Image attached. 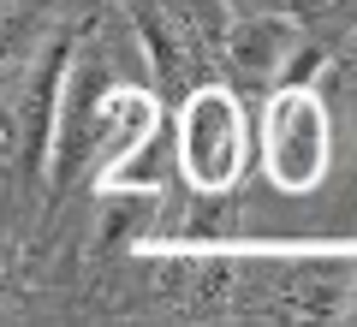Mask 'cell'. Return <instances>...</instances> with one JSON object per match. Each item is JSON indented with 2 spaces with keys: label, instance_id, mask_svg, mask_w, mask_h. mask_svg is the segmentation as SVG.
<instances>
[{
  "label": "cell",
  "instance_id": "6da1fadb",
  "mask_svg": "<svg viewBox=\"0 0 357 327\" xmlns=\"http://www.w3.org/2000/svg\"><path fill=\"white\" fill-rule=\"evenodd\" d=\"M173 167L197 197H227L250 173V107L232 84L185 89L173 114Z\"/></svg>",
  "mask_w": 357,
  "mask_h": 327
},
{
  "label": "cell",
  "instance_id": "7a4b0ae2",
  "mask_svg": "<svg viewBox=\"0 0 357 327\" xmlns=\"http://www.w3.org/2000/svg\"><path fill=\"white\" fill-rule=\"evenodd\" d=\"M333 161V119L316 84H274L262 107V167L286 197H310Z\"/></svg>",
  "mask_w": 357,
  "mask_h": 327
},
{
  "label": "cell",
  "instance_id": "3957f363",
  "mask_svg": "<svg viewBox=\"0 0 357 327\" xmlns=\"http://www.w3.org/2000/svg\"><path fill=\"white\" fill-rule=\"evenodd\" d=\"M161 137V96L143 84H102L96 101V143H89V173L102 185L114 167H126L137 149Z\"/></svg>",
  "mask_w": 357,
  "mask_h": 327
},
{
  "label": "cell",
  "instance_id": "277c9868",
  "mask_svg": "<svg viewBox=\"0 0 357 327\" xmlns=\"http://www.w3.org/2000/svg\"><path fill=\"white\" fill-rule=\"evenodd\" d=\"M274 303H280L286 321H345L357 303L351 256H304V262H292Z\"/></svg>",
  "mask_w": 357,
  "mask_h": 327
},
{
  "label": "cell",
  "instance_id": "5b68a950",
  "mask_svg": "<svg viewBox=\"0 0 357 327\" xmlns=\"http://www.w3.org/2000/svg\"><path fill=\"white\" fill-rule=\"evenodd\" d=\"M298 48V24L292 18H274V13H250L232 24L227 36V66L238 84H274L280 77V66L292 60Z\"/></svg>",
  "mask_w": 357,
  "mask_h": 327
},
{
  "label": "cell",
  "instance_id": "8992f818",
  "mask_svg": "<svg viewBox=\"0 0 357 327\" xmlns=\"http://www.w3.org/2000/svg\"><path fill=\"white\" fill-rule=\"evenodd\" d=\"M72 72V36H54V48L42 54V66L24 84V114H18V131H24V161L42 167L48 161V137H54V107H60V84Z\"/></svg>",
  "mask_w": 357,
  "mask_h": 327
},
{
  "label": "cell",
  "instance_id": "52a82bcc",
  "mask_svg": "<svg viewBox=\"0 0 357 327\" xmlns=\"http://www.w3.org/2000/svg\"><path fill=\"white\" fill-rule=\"evenodd\" d=\"M126 13H131V24H137V42H143V54L155 60V72H161L167 84H185L191 66H197L191 24H185L173 6H161V0H126Z\"/></svg>",
  "mask_w": 357,
  "mask_h": 327
},
{
  "label": "cell",
  "instance_id": "ba28073f",
  "mask_svg": "<svg viewBox=\"0 0 357 327\" xmlns=\"http://www.w3.org/2000/svg\"><path fill=\"white\" fill-rule=\"evenodd\" d=\"M0 6H6V0H0Z\"/></svg>",
  "mask_w": 357,
  "mask_h": 327
}]
</instances>
